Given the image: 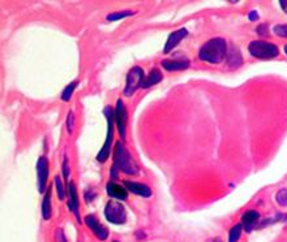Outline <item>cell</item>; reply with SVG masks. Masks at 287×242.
Listing matches in <instances>:
<instances>
[{
    "label": "cell",
    "mask_w": 287,
    "mask_h": 242,
    "mask_svg": "<svg viewBox=\"0 0 287 242\" xmlns=\"http://www.w3.org/2000/svg\"><path fill=\"white\" fill-rule=\"evenodd\" d=\"M105 216L112 224H124L127 220V211L120 202L110 201L105 207Z\"/></svg>",
    "instance_id": "5b68a950"
},
{
    "label": "cell",
    "mask_w": 287,
    "mask_h": 242,
    "mask_svg": "<svg viewBox=\"0 0 287 242\" xmlns=\"http://www.w3.org/2000/svg\"><path fill=\"white\" fill-rule=\"evenodd\" d=\"M106 189H107V193H109L110 197L115 198L116 201H124L128 195L125 188H123L121 185L116 184V182H109Z\"/></svg>",
    "instance_id": "4fadbf2b"
},
{
    "label": "cell",
    "mask_w": 287,
    "mask_h": 242,
    "mask_svg": "<svg viewBox=\"0 0 287 242\" xmlns=\"http://www.w3.org/2000/svg\"><path fill=\"white\" fill-rule=\"evenodd\" d=\"M257 19H258L257 13H256V12L249 13V20H251V21H256V20H257Z\"/></svg>",
    "instance_id": "f1b7e54d"
},
{
    "label": "cell",
    "mask_w": 287,
    "mask_h": 242,
    "mask_svg": "<svg viewBox=\"0 0 287 242\" xmlns=\"http://www.w3.org/2000/svg\"><path fill=\"white\" fill-rule=\"evenodd\" d=\"M227 52L226 41L222 38H213L207 41L198 51V58L210 64H218L224 60Z\"/></svg>",
    "instance_id": "6da1fadb"
},
{
    "label": "cell",
    "mask_w": 287,
    "mask_h": 242,
    "mask_svg": "<svg viewBox=\"0 0 287 242\" xmlns=\"http://www.w3.org/2000/svg\"><path fill=\"white\" fill-rule=\"evenodd\" d=\"M144 70L140 67H133L127 74V81H125V87H124V95L131 96L138 87H142L144 82Z\"/></svg>",
    "instance_id": "8992f818"
},
{
    "label": "cell",
    "mask_w": 287,
    "mask_h": 242,
    "mask_svg": "<svg viewBox=\"0 0 287 242\" xmlns=\"http://www.w3.org/2000/svg\"><path fill=\"white\" fill-rule=\"evenodd\" d=\"M68 191H69V208L76 216L77 221L80 223V212H79V198H77L76 185L74 182L68 184Z\"/></svg>",
    "instance_id": "5bb4252c"
},
{
    "label": "cell",
    "mask_w": 287,
    "mask_h": 242,
    "mask_svg": "<svg viewBox=\"0 0 287 242\" xmlns=\"http://www.w3.org/2000/svg\"><path fill=\"white\" fill-rule=\"evenodd\" d=\"M125 188L127 190H129L131 193L136 195H140V197H150L152 195V190H150L149 186L147 185L140 184V182H133V181H124Z\"/></svg>",
    "instance_id": "8fae6325"
},
{
    "label": "cell",
    "mask_w": 287,
    "mask_h": 242,
    "mask_svg": "<svg viewBox=\"0 0 287 242\" xmlns=\"http://www.w3.org/2000/svg\"><path fill=\"white\" fill-rule=\"evenodd\" d=\"M63 176H64V179H68V176H69V167H68L67 158H64V162H63Z\"/></svg>",
    "instance_id": "484cf974"
},
{
    "label": "cell",
    "mask_w": 287,
    "mask_h": 242,
    "mask_svg": "<svg viewBox=\"0 0 287 242\" xmlns=\"http://www.w3.org/2000/svg\"><path fill=\"white\" fill-rule=\"evenodd\" d=\"M55 186H56L57 197H59V199H64V188L63 185H61L60 177H55Z\"/></svg>",
    "instance_id": "cb8c5ba5"
},
{
    "label": "cell",
    "mask_w": 287,
    "mask_h": 242,
    "mask_svg": "<svg viewBox=\"0 0 287 242\" xmlns=\"http://www.w3.org/2000/svg\"><path fill=\"white\" fill-rule=\"evenodd\" d=\"M248 51L253 58L260 59V60H269L278 56L277 46L264 41L251 42L248 46Z\"/></svg>",
    "instance_id": "3957f363"
},
{
    "label": "cell",
    "mask_w": 287,
    "mask_h": 242,
    "mask_svg": "<svg viewBox=\"0 0 287 242\" xmlns=\"http://www.w3.org/2000/svg\"><path fill=\"white\" fill-rule=\"evenodd\" d=\"M106 120H107V137H106L105 145H103L102 150L99 151L97 155V160L101 163H105L110 155V149H111L112 137H114V112H112L111 107L107 105L105 108Z\"/></svg>",
    "instance_id": "277c9868"
},
{
    "label": "cell",
    "mask_w": 287,
    "mask_h": 242,
    "mask_svg": "<svg viewBox=\"0 0 287 242\" xmlns=\"http://www.w3.org/2000/svg\"><path fill=\"white\" fill-rule=\"evenodd\" d=\"M37 173H38V189L39 193H45L46 184L48 179V162L46 156H41L37 163Z\"/></svg>",
    "instance_id": "ba28073f"
},
{
    "label": "cell",
    "mask_w": 287,
    "mask_h": 242,
    "mask_svg": "<svg viewBox=\"0 0 287 242\" xmlns=\"http://www.w3.org/2000/svg\"><path fill=\"white\" fill-rule=\"evenodd\" d=\"M42 217L48 220L51 217V191H46V195L42 202Z\"/></svg>",
    "instance_id": "ac0fdd59"
},
{
    "label": "cell",
    "mask_w": 287,
    "mask_h": 242,
    "mask_svg": "<svg viewBox=\"0 0 287 242\" xmlns=\"http://www.w3.org/2000/svg\"><path fill=\"white\" fill-rule=\"evenodd\" d=\"M114 120L116 121L119 133H120V137L125 138V129H127L128 113H127V109H125L124 103H123V100H120V99H119L118 102H116V108H115Z\"/></svg>",
    "instance_id": "52a82bcc"
},
{
    "label": "cell",
    "mask_w": 287,
    "mask_h": 242,
    "mask_svg": "<svg viewBox=\"0 0 287 242\" xmlns=\"http://www.w3.org/2000/svg\"><path fill=\"white\" fill-rule=\"evenodd\" d=\"M74 127H75L74 112H69V113H68V118H67V128H68V132H69V133H72V131H74Z\"/></svg>",
    "instance_id": "d4e9b609"
},
{
    "label": "cell",
    "mask_w": 287,
    "mask_h": 242,
    "mask_svg": "<svg viewBox=\"0 0 287 242\" xmlns=\"http://www.w3.org/2000/svg\"><path fill=\"white\" fill-rule=\"evenodd\" d=\"M114 242H119V241H114Z\"/></svg>",
    "instance_id": "1f68e13d"
},
{
    "label": "cell",
    "mask_w": 287,
    "mask_h": 242,
    "mask_svg": "<svg viewBox=\"0 0 287 242\" xmlns=\"http://www.w3.org/2000/svg\"><path fill=\"white\" fill-rule=\"evenodd\" d=\"M163 78L162 73L160 72V69H153L149 73V76L144 78L142 82V87L144 89H148V87H152L154 85H157L158 82H161Z\"/></svg>",
    "instance_id": "2e32d148"
},
{
    "label": "cell",
    "mask_w": 287,
    "mask_h": 242,
    "mask_svg": "<svg viewBox=\"0 0 287 242\" xmlns=\"http://www.w3.org/2000/svg\"><path fill=\"white\" fill-rule=\"evenodd\" d=\"M242 229L243 225L242 224H238L234 228L230 229V234H229V242H238V239L242 236Z\"/></svg>",
    "instance_id": "d6986e66"
},
{
    "label": "cell",
    "mask_w": 287,
    "mask_h": 242,
    "mask_svg": "<svg viewBox=\"0 0 287 242\" xmlns=\"http://www.w3.org/2000/svg\"><path fill=\"white\" fill-rule=\"evenodd\" d=\"M187 35H188V30L184 29V28L171 33V34L169 35V38H167L166 45H165V48H163V52H165V54H169L170 51H172V50H174V48H175L176 46H178L179 43L187 37Z\"/></svg>",
    "instance_id": "30bf717a"
},
{
    "label": "cell",
    "mask_w": 287,
    "mask_h": 242,
    "mask_svg": "<svg viewBox=\"0 0 287 242\" xmlns=\"http://www.w3.org/2000/svg\"><path fill=\"white\" fill-rule=\"evenodd\" d=\"M242 63H243V58L242 55H240L239 50L236 47H231L229 55H227V64H229L230 67L235 68L239 67Z\"/></svg>",
    "instance_id": "e0dca14e"
},
{
    "label": "cell",
    "mask_w": 287,
    "mask_h": 242,
    "mask_svg": "<svg viewBox=\"0 0 287 242\" xmlns=\"http://www.w3.org/2000/svg\"><path fill=\"white\" fill-rule=\"evenodd\" d=\"M118 169H121L127 175H137L138 173L137 164L134 163L131 154L125 150V147L120 142H118L115 146V160L111 172L112 179L118 177Z\"/></svg>",
    "instance_id": "7a4b0ae2"
},
{
    "label": "cell",
    "mask_w": 287,
    "mask_h": 242,
    "mask_svg": "<svg viewBox=\"0 0 287 242\" xmlns=\"http://www.w3.org/2000/svg\"><path fill=\"white\" fill-rule=\"evenodd\" d=\"M275 199H277V203L282 207H286L287 206V189H281L278 191L277 195H275Z\"/></svg>",
    "instance_id": "7402d4cb"
},
{
    "label": "cell",
    "mask_w": 287,
    "mask_h": 242,
    "mask_svg": "<svg viewBox=\"0 0 287 242\" xmlns=\"http://www.w3.org/2000/svg\"><path fill=\"white\" fill-rule=\"evenodd\" d=\"M284 52H286V55H287V45L284 46Z\"/></svg>",
    "instance_id": "4dcf8cb0"
},
{
    "label": "cell",
    "mask_w": 287,
    "mask_h": 242,
    "mask_svg": "<svg viewBox=\"0 0 287 242\" xmlns=\"http://www.w3.org/2000/svg\"><path fill=\"white\" fill-rule=\"evenodd\" d=\"M258 219H260V213L257 211L248 210L242 217V225L246 229L247 233H249L253 229V226L257 224Z\"/></svg>",
    "instance_id": "7c38bea8"
},
{
    "label": "cell",
    "mask_w": 287,
    "mask_h": 242,
    "mask_svg": "<svg viewBox=\"0 0 287 242\" xmlns=\"http://www.w3.org/2000/svg\"><path fill=\"white\" fill-rule=\"evenodd\" d=\"M189 65L188 60H182V59H167L162 61V67L170 72H175V70H184Z\"/></svg>",
    "instance_id": "9a60e30c"
},
{
    "label": "cell",
    "mask_w": 287,
    "mask_h": 242,
    "mask_svg": "<svg viewBox=\"0 0 287 242\" xmlns=\"http://www.w3.org/2000/svg\"><path fill=\"white\" fill-rule=\"evenodd\" d=\"M132 15H134V12H131V11H124V12H114V13H111V15H109L106 19H107V21L112 23V21H118V20L124 19V17H127V16H132Z\"/></svg>",
    "instance_id": "44dd1931"
},
{
    "label": "cell",
    "mask_w": 287,
    "mask_h": 242,
    "mask_svg": "<svg viewBox=\"0 0 287 242\" xmlns=\"http://www.w3.org/2000/svg\"><path fill=\"white\" fill-rule=\"evenodd\" d=\"M76 86H77L76 81L70 82L68 86H65V89H64L63 92H61V100H64V102H68V100L70 99V96H72V94H74Z\"/></svg>",
    "instance_id": "ffe728a7"
},
{
    "label": "cell",
    "mask_w": 287,
    "mask_h": 242,
    "mask_svg": "<svg viewBox=\"0 0 287 242\" xmlns=\"http://www.w3.org/2000/svg\"><path fill=\"white\" fill-rule=\"evenodd\" d=\"M85 223H86V225L89 226L90 229L94 232V234H96V236L101 239V241H105V239L109 237V230L106 229L105 226L99 223L98 219H97L96 216H93V215L86 216Z\"/></svg>",
    "instance_id": "9c48e42d"
},
{
    "label": "cell",
    "mask_w": 287,
    "mask_h": 242,
    "mask_svg": "<svg viewBox=\"0 0 287 242\" xmlns=\"http://www.w3.org/2000/svg\"><path fill=\"white\" fill-rule=\"evenodd\" d=\"M279 4H281V8L287 13V0H279Z\"/></svg>",
    "instance_id": "83f0119b"
},
{
    "label": "cell",
    "mask_w": 287,
    "mask_h": 242,
    "mask_svg": "<svg viewBox=\"0 0 287 242\" xmlns=\"http://www.w3.org/2000/svg\"><path fill=\"white\" fill-rule=\"evenodd\" d=\"M209 242H222V241H221L220 238H214V239H211V241H209Z\"/></svg>",
    "instance_id": "f546056e"
},
{
    "label": "cell",
    "mask_w": 287,
    "mask_h": 242,
    "mask_svg": "<svg viewBox=\"0 0 287 242\" xmlns=\"http://www.w3.org/2000/svg\"><path fill=\"white\" fill-rule=\"evenodd\" d=\"M257 33L260 35H269L268 33V25L265 24V25H260L257 28Z\"/></svg>",
    "instance_id": "4316f807"
},
{
    "label": "cell",
    "mask_w": 287,
    "mask_h": 242,
    "mask_svg": "<svg viewBox=\"0 0 287 242\" xmlns=\"http://www.w3.org/2000/svg\"><path fill=\"white\" fill-rule=\"evenodd\" d=\"M274 34L281 38H287V25L274 26Z\"/></svg>",
    "instance_id": "603a6c76"
}]
</instances>
